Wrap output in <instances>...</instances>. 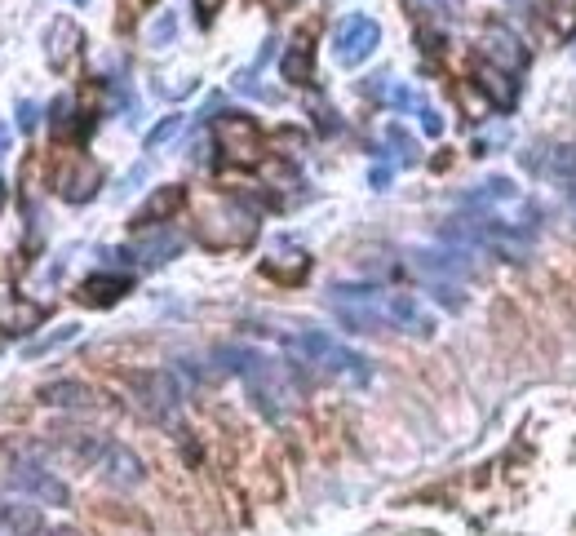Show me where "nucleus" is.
<instances>
[{
  "mask_svg": "<svg viewBox=\"0 0 576 536\" xmlns=\"http://www.w3.org/2000/svg\"><path fill=\"white\" fill-rule=\"evenodd\" d=\"M80 5H85V0H80Z\"/></svg>",
  "mask_w": 576,
  "mask_h": 536,
  "instance_id": "b1692460",
  "label": "nucleus"
},
{
  "mask_svg": "<svg viewBox=\"0 0 576 536\" xmlns=\"http://www.w3.org/2000/svg\"><path fill=\"white\" fill-rule=\"evenodd\" d=\"M5 200H9V191H5V182H0V209H5Z\"/></svg>",
  "mask_w": 576,
  "mask_h": 536,
  "instance_id": "4be33fe9",
  "label": "nucleus"
},
{
  "mask_svg": "<svg viewBox=\"0 0 576 536\" xmlns=\"http://www.w3.org/2000/svg\"><path fill=\"white\" fill-rule=\"evenodd\" d=\"M9 483H14V492H23V497H32L40 505H58V510L71 505V488L54 470L36 466V461H14L9 466Z\"/></svg>",
  "mask_w": 576,
  "mask_h": 536,
  "instance_id": "20e7f679",
  "label": "nucleus"
},
{
  "mask_svg": "<svg viewBox=\"0 0 576 536\" xmlns=\"http://www.w3.org/2000/svg\"><path fill=\"white\" fill-rule=\"evenodd\" d=\"M568 200H572V204H576V187H568Z\"/></svg>",
  "mask_w": 576,
  "mask_h": 536,
  "instance_id": "5701e85b",
  "label": "nucleus"
},
{
  "mask_svg": "<svg viewBox=\"0 0 576 536\" xmlns=\"http://www.w3.org/2000/svg\"><path fill=\"white\" fill-rule=\"evenodd\" d=\"M125 390L151 421H173L182 408V386L173 381L169 368H133L125 373Z\"/></svg>",
  "mask_w": 576,
  "mask_h": 536,
  "instance_id": "7ed1b4c3",
  "label": "nucleus"
},
{
  "mask_svg": "<svg viewBox=\"0 0 576 536\" xmlns=\"http://www.w3.org/2000/svg\"><path fill=\"white\" fill-rule=\"evenodd\" d=\"M40 510L27 497H0V536H36Z\"/></svg>",
  "mask_w": 576,
  "mask_h": 536,
  "instance_id": "1a4fd4ad",
  "label": "nucleus"
},
{
  "mask_svg": "<svg viewBox=\"0 0 576 536\" xmlns=\"http://www.w3.org/2000/svg\"><path fill=\"white\" fill-rule=\"evenodd\" d=\"M182 209V187H164V191H156L147 204H142V213L133 222L138 226H151V222H160V218H169V213H178Z\"/></svg>",
  "mask_w": 576,
  "mask_h": 536,
  "instance_id": "4468645a",
  "label": "nucleus"
},
{
  "mask_svg": "<svg viewBox=\"0 0 576 536\" xmlns=\"http://www.w3.org/2000/svg\"><path fill=\"white\" fill-rule=\"evenodd\" d=\"M218 368L222 373H235L249 386V395H253V404L262 417H271V421H280L288 408H293V386H288V377H284V368L275 364V359H266L262 350H253V346H218Z\"/></svg>",
  "mask_w": 576,
  "mask_h": 536,
  "instance_id": "f257e3e1",
  "label": "nucleus"
},
{
  "mask_svg": "<svg viewBox=\"0 0 576 536\" xmlns=\"http://www.w3.org/2000/svg\"><path fill=\"white\" fill-rule=\"evenodd\" d=\"M173 36V23H169V18H164V23L156 27V32H151V40H169Z\"/></svg>",
  "mask_w": 576,
  "mask_h": 536,
  "instance_id": "aec40b11",
  "label": "nucleus"
},
{
  "mask_svg": "<svg viewBox=\"0 0 576 536\" xmlns=\"http://www.w3.org/2000/svg\"><path fill=\"white\" fill-rule=\"evenodd\" d=\"M5 142H9V125H0V156H5Z\"/></svg>",
  "mask_w": 576,
  "mask_h": 536,
  "instance_id": "412c9836",
  "label": "nucleus"
},
{
  "mask_svg": "<svg viewBox=\"0 0 576 536\" xmlns=\"http://www.w3.org/2000/svg\"><path fill=\"white\" fill-rule=\"evenodd\" d=\"M40 404H49V408H94L98 390L85 386V381H49V386H40Z\"/></svg>",
  "mask_w": 576,
  "mask_h": 536,
  "instance_id": "9b49d317",
  "label": "nucleus"
},
{
  "mask_svg": "<svg viewBox=\"0 0 576 536\" xmlns=\"http://www.w3.org/2000/svg\"><path fill=\"white\" fill-rule=\"evenodd\" d=\"M377 45H382V27H377L373 18L355 14V18H346V23L337 27L333 54H337V63H342V67H359Z\"/></svg>",
  "mask_w": 576,
  "mask_h": 536,
  "instance_id": "39448f33",
  "label": "nucleus"
},
{
  "mask_svg": "<svg viewBox=\"0 0 576 536\" xmlns=\"http://www.w3.org/2000/svg\"><path fill=\"white\" fill-rule=\"evenodd\" d=\"M545 173H550V178L559 182L563 191L576 187V147H568V142H563V147H554V151H550V164H545Z\"/></svg>",
  "mask_w": 576,
  "mask_h": 536,
  "instance_id": "2eb2a0df",
  "label": "nucleus"
},
{
  "mask_svg": "<svg viewBox=\"0 0 576 536\" xmlns=\"http://www.w3.org/2000/svg\"><path fill=\"white\" fill-rule=\"evenodd\" d=\"M519 187H514L510 178H488L479 182V191H470V204H501V200H514Z\"/></svg>",
  "mask_w": 576,
  "mask_h": 536,
  "instance_id": "dca6fc26",
  "label": "nucleus"
},
{
  "mask_svg": "<svg viewBox=\"0 0 576 536\" xmlns=\"http://www.w3.org/2000/svg\"><path fill=\"white\" fill-rule=\"evenodd\" d=\"M76 333H80V324H63L58 333H45V337H36V342H27V346H23V355H27V359H40V355H49V350L67 346Z\"/></svg>",
  "mask_w": 576,
  "mask_h": 536,
  "instance_id": "f3484780",
  "label": "nucleus"
},
{
  "mask_svg": "<svg viewBox=\"0 0 576 536\" xmlns=\"http://www.w3.org/2000/svg\"><path fill=\"white\" fill-rule=\"evenodd\" d=\"M182 253V240L173 231H156V235H147L142 244H133V253H125V257H142V262H169V257H178Z\"/></svg>",
  "mask_w": 576,
  "mask_h": 536,
  "instance_id": "ddd939ff",
  "label": "nucleus"
},
{
  "mask_svg": "<svg viewBox=\"0 0 576 536\" xmlns=\"http://www.w3.org/2000/svg\"><path fill=\"white\" fill-rule=\"evenodd\" d=\"M306 76H311V49H293V54H288L284 58V80H293V85H297V80H306Z\"/></svg>",
  "mask_w": 576,
  "mask_h": 536,
  "instance_id": "a211bd4d",
  "label": "nucleus"
},
{
  "mask_svg": "<svg viewBox=\"0 0 576 536\" xmlns=\"http://www.w3.org/2000/svg\"><path fill=\"white\" fill-rule=\"evenodd\" d=\"M102 479L111 483V488H138L142 479H147V470H142V457L133 448H125V443H111L107 457L98 461Z\"/></svg>",
  "mask_w": 576,
  "mask_h": 536,
  "instance_id": "6e6552de",
  "label": "nucleus"
},
{
  "mask_svg": "<svg viewBox=\"0 0 576 536\" xmlns=\"http://www.w3.org/2000/svg\"><path fill=\"white\" fill-rule=\"evenodd\" d=\"M284 346L297 364L315 368V373H324L333 381H346V386H368V381H373V364H368L359 350L342 346L333 333H324V328H302V333L284 337Z\"/></svg>",
  "mask_w": 576,
  "mask_h": 536,
  "instance_id": "f03ea898",
  "label": "nucleus"
},
{
  "mask_svg": "<svg viewBox=\"0 0 576 536\" xmlns=\"http://www.w3.org/2000/svg\"><path fill=\"white\" fill-rule=\"evenodd\" d=\"M129 293V275H89L80 284V302L85 306H116Z\"/></svg>",
  "mask_w": 576,
  "mask_h": 536,
  "instance_id": "f8f14e48",
  "label": "nucleus"
},
{
  "mask_svg": "<svg viewBox=\"0 0 576 536\" xmlns=\"http://www.w3.org/2000/svg\"><path fill=\"white\" fill-rule=\"evenodd\" d=\"M218 133H222L226 151L240 160H257V151H262V138H257V125L249 116H226L218 125Z\"/></svg>",
  "mask_w": 576,
  "mask_h": 536,
  "instance_id": "9d476101",
  "label": "nucleus"
},
{
  "mask_svg": "<svg viewBox=\"0 0 576 536\" xmlns=\"http://www.w3.org/2000/svg\"><path fill=\"white\" fill-rule=\"evenodd\" d=\"M413 266L426 280H466L470 271H475V262H470L466 249H417L413 253Z\"/></svg>",
  "mask_w": 576,
  "mask_h": 536,
  "instance_id": "0eeeda50",
  "label": "nucleus"
},
{
  "mask_svg": "<svg viewBox=\"0 0 576 536\" xmlns=\"http://www.w3.org/2000/svg\"><path fill=\"white\" fill-rule=\"evenodd\" d=\"M382 311H386V324L399 328V333H413V337H430V333H435V315H430L413 293H386Z\"/></svg>",
  "mask_w": 576,
  "mask_h": 536,
  "instance_id": "423d86ee",
  "label": "nucleus"
},
{
  "mask_svg": "<svg viewBox=\"0 0 576 536\" xmlns=\"http://www.w3.org/2000/svg\"><path fill=\"white\" fill-rule=\"evenodd\" d=\"M182 129V116H164L160 120V125L156 129H151L147 133V151H156V147H164V142H169L173 138V133H178Z\"/></svg>",
  "mask_w": 576,
  "mask_h": 536,
  "instance_id": "6ab92c4d",
  "label": "nucleus"
}]
</instances>
